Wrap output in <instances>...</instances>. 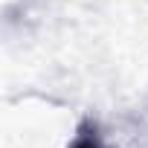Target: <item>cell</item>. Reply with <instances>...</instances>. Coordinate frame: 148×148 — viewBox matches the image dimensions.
<instances>
[{
  "label": "cell",
  "instance_id": "obj_1",
  "mask_svg": "<svg viewBox=\"0 0 148 148\" xmlns=\"http://www.w3.org/2000/svg\"><path fill=\"white\" fill-rule=\"evenodd\" d=\"M70 148H108V145L102 142L96 125H93V122H84V125L79 128V134H76V139H73Z\"/></svg>",
  "mask_w": 148,
  "mask_h": 148
}]
</instances>
